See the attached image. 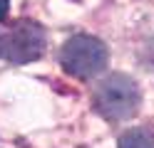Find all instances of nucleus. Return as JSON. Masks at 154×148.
<instances>
[{"mask_svg": "<svg viewBox=\"0 0 154 148\" xmlns=\"http://www.w3.org/2000/svg\"><path fill=\"white\" fill-rule=\"evenodd\" d=\"M139 86L127 74H109L94 89V109L107 121H124L139 109Z\"/></svg>", "mask_w": 154, "mask_h": 148, "instance_id": "f257e3e1", "label": "nucleus"}, {"mask_svg": "<svg viewBox=\"0 0 154 148\" xmlns=\"http://www.w3.org/2000/svg\"><path fill=\"white\" fill-rule=\"evenodd\" d=\"M45 49V30L35 20H15L0 30V57L13 64L35 62Z\"/></svg>", "mask_w": 154, "mask_h": 148, "instance_id": "f03ea898", "label": "nucleus"}, {"mask_svg": "<svg viewBox=\"0 0 154 148\" xmlns=\"http://www.w3.org/2000/svg\"><path fill=\"white\" fill-rule=\"evenodd\" d=\"M60 62L67 74L90 79L100 74L104 64H107V47H104L97 37L90 35H75L70 37L60 49Z\"/></svg>", "mask_w": 154, "mask_h": 148, "instance_id": "7ed1b4c3", "label": "nucleus"}, {"mask_svg": "<svg viewBox=\"0 0 154 148\" xmlns=\"http://www.w3.org/2000/svg\"><path fill=\"white\" fill-rule=\"evenodd\" d=\"M119 148H154V133L147 128H132V131L122 133Z\"/></svg>", "mask_w": 154, "mask_h": 148, "instance_id": "20e7f679", "label": "nucleus"}]
</instances>
